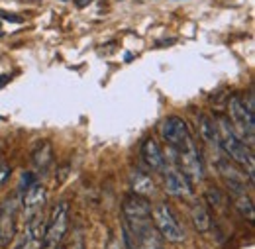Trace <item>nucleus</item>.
Returning a JSON list of instances; mask_svg holds the SVG:
<instances>
[{
	"mask_svg": "<svg viewBox=\"0 0 255 249\" xmlns=\"http://www.w3.org/2000/svg\"><path fill=\"white\" fill-rule=\"evenodd\" d=\"M218 127V141L220 147L226 151V155L230 157L236 165H240L242 169H248V179L254 183V151L250 145H246V141L234 131V127L230 124L228 116H218L216 120Z\"/></svg>",
	"mask_w": 255,
	"mask_h": 249,
	"instance_id": "nucleus-1",
	"label": "nucleus"
},
{
	"mask_svg": "<svg viewBox=\"0 0 255 249\" xmlns=\"http://www.w3.org/2000/svg\"><path fill=\"white\" fill-rule=\"evenodd\" d=\"M129 187H131V192H133V194L143 196V198H147V196H151V194L155 192V183H153V179H151L147 173H143L141 169H133V171H131V175H129Z\"/></svg>",
	"mask_w": 255,
	"mask_h": 249,
	"instance_id": "nucleus-12",
	"label": "nucleus"
},
{
	"mask_svg": "<svg viewBox=\"0 0 255 249\" xmlns=\"http://www.w3.org/2000/svg\"><path fill=\"white\" fill-rule=\"evenodd\" d=\"M51 161H53V151H51V145H49L47 141L39 143V145H37V149L33 151V155H32L33 167H35L37 171L45 173V171H47V167L51 165Z\"/></svg>",
	"mask_w": 255,
	"mask_h": 249,
	"instance_id": "nucleus-15",
	"label": "nucleus"
},
{
	"mask_svg": "<svg viewBox=\"0 0 255 249\" xmlns=\"http://www.w3.org/2000/svg\"><path fill=\"white\" fill-rule=\"evenodd\" d=\"M151 218H153V226L159 232V236L169 242V244H181L185 240V232L181 228V224L177 222V216L173 214L171 206L167 202H159L155 204V208L151 210Z\"/></svg>",
	"mask_w": 255,
	"mask_h": 249,
	"instance_id": "nucleus-3",
	"label": "nucleus"
},
{
	"mask_svg": "<svg viewBox=\"0 0 255 249\" xmlns=\"http://www.w3.org/2000/svg\"><path fill=\"white\" fill-rule=\"evenodd\" d=\"M191 218H192V226H194L200 234H204V232H208V230L212 228V218H210L208 208H206L204 202H194V204H192Z\"/></svg>",
	"mask_w": 255,
	"mask_h": 249,
	"instance_id": "nucleus-13",
	"label": "nucleus"
},
{
	"mask_svg": "<svg viewBox=\"0 0 255 249\" xmlns=\"http://www.w3.org/2000/svg\"><path fill=\"white\" fill-rule=\"evenodd\" d=\"M177 151V163H179V171H183L191 183H200L204 179V165L200 159V151L196 149L194 141L189 145L175 149Z\"/></svg>",
	"mask_w": 255,
	"mask_h": 249,
	"instance_id": "nucleus-6",
	"label": "nucleus"
},
{
	"mask_svg": "<svg viewBox=\"0 0 255 249\" xmlns=\"http://www.w3.org/2000/svg\"><path fill=\"white\" fill-rule=\"evenodd\" d=\"M159 133L161 137L173 147V149H181L185 145H189L192 141V135H191V129L187 122L179 116H169L161 122L159 127Z\"/></svg>",
	"mask_w": 255,
	"mask_h": 249,
	"instance_id": "nucleus-5",
	"label": "nucleus"
},
{
	"mask_svg": "<svg viewBox=\"0 0 255 249\" xmlns=\"http://www.w3.org/2000/svg\"><path fill=\"white\" fill-rule=\"evenodd\" d=\"M198 131H200V137L208 143V145H220L218 141V127L216 122L204 114L198 116Z\"/></svg>",
	"mask_w": 255,
	"mask_h": 249,
	"instance_id": "nucleus-14",
	"label": "nucleus"
},
{
	"mask_svg": "<svg viewBox=\"0 0 255 249\" xmlns=\"http://www.w3.org/2000/svg\"><path fill=\"white\" fill-rule=\"evenodd\" d=\"M228 120H232L230 124L234 127V131L246 141V137L250 141H254V133H255V118H254V110L248 106V102L240 96V94H234L230 100H228Z\"/></svg>",
	"mask_w": 255,
	"mask_h": 249,
	"instance_id": "nucleus-2",
	"label": "nucleus"
},
{
	"mask_svg": "<svg viewBox=\"0 0 255 249\" xmlns=\"http://www.w3.org/2000/svg\"><path fill=\"white\" fill-rule=\"evenodd\" d=\"M122 214H124V222L147 220V218H151V204H149L147 198H143V196L129 194V196L124 198Z\"/></svg>",
	"mask_w": 255,
	"mask_h": 249,
	"instance_id": "nucleus-9",
	"label": "nucleus"
},
{
	"mask_svg": "<svg viewBox=\"0 0 255 249\" xmlns=\"http://www.w3.org/2000/svg\"><path fill=\"white\" fill-rule=\"evenodd\" d=\"M77 4H79V8H85L87 4H91V0H77Z\"/></svg>",
	"mask_w": 255,
	"mask_h": 249,
	"instance_id": "nucleus-20",
	"label": "nucleus"
},
{
	"mask_svg": "<svg viewBox=\"0 0 255 249\" xmlns=\"http://www.w3.org/2000/svg\"><path fill=\"white\" fill-rule=\"evenodd\" d=\"M16 220H18V202L8 198L0 206V248H8L16 238Z\"/></svg>",
	"mask_w": 255,
	"mask_h": 249,
	"instance_id": "nucleus-7",
	"label": "nucleus"
},
{
	"mask_svg": "<svg viewBox=\"0 0 255 249\" xmlns=\"http://www.w3.org/2000/svg\"><path fill=\"white\" fill-rule=\"evenodd\" d=\"M206 200L210 202V206H222V194H220V190L214 187L208 188V192H206Z\"/></svg>",
	"mask_w": 255,
	"mask_h": 249,
	"instance_id": "nucleus-17",
	"label": "nucleus"
},
{
	"mask_svg": "<svg viewBox=\"0 0 255 249\" xmlns=\"http://www.w3.org/2000/svg\"><path fill=\"white\" fill-rule=\"evenodd\" d=\"M45 202H47V190L41 183H32L30 187H26L22 196V210L26 220L32 218L37 212H43Z\"/></svg>",
	"mask_w": 255,
	"mask_h": 249,
	"instance_id": "nucleus-8",
	"label": "nucleus"
},
{
	"mask_svg": "<svg viewBox=\"0 0 255 249\" xmlns=\"http://www.w3.org/2000/svg\"><path fill=\"white\" fill-rule=\"evenodd\" d=\"M234 198H236V208H238V212H240L244 218L248 220V222H254L255 212H254V202H252V198H250L246 192L236 194Z\"/></svg>",
	"mask_w": 255,
	"mask_h": 249,
	"instance_id": "nucleus-16",
	"label": "nucleus"
},
{
	"mask_svg": "<svg viewBox=\"0 0 255 249\" xmlns=\"http://www.w3.org/2000/svg\"><path fill=\"white\" fill-rule=\"evenodd\" d=\"M10 175V169L6 167V165H0V183L2 181H6V177Z\"/></svg>",
	"mask_w": 255,
	"mask_h": 249,
	"instance_id": "nucleus-19",
	"label": "nucleus"
},
{
	"mask_svg": "<svg viewBox=\"0 0 255 249\" xmlns=\"http://www.w3.org/2000/svg\"><path fill=\"white\" fill-rule=\"evenodd\" d=\"M108 249H120V246H116L114 242H110V246H108Z\"/></svg>",
	"mask_w": 255,
	"mask_h": 249,
	"instance_id": "nucleus-21",
	"label": "nucleus"
},
{
	"mask_svg": "<svg viewBox=\"0 0 255 249\" xmlns=\"http://www.w3.org/2000/svg\"><path fill=\"white\" fill-rule=\"evenodd\" d=\"M69 228V204L67 202H57L51 210V216L45 224V234H43V249L57 248L63 242L65 234Z\"/></svg>",
	"mask_w": 255,
	"mask_h": 249,
	"instance_id": "nucleus-4",
	"label": "nucleus"
},
{
	"mask_svg": "<svg viewBox=\"0 0 255 249\" xmlns=\"http://www.w3.org/2000/svg\"><path fill=\"white\" fill-rule=\"evenodd\" d=\"M141 159L145 161V165L153 171H165V157H163V151L161 147L157 145V141L153 137L145 139L141 143Z\"/></svg>",
	"mask_w": 255,
	"mask_h": 249,
	"instance_id": "nucleus-11",
	"label": "nucleus"
},
{
	"mask_svg": "<svg viewBox=\"0 0 255 249\" xmlns=\"http://www.w3.org/2000/svg\"><path fill=\"white\" fill-rule=\"evenodd\" d=\"M165 192H167L169 196H177V198L191 196L192 183L189 181V177H187L183 171L171 169V171H167V175H165Z\"/></svg>",
	"mask_w": 255,
	"mask_h": 249,
	"instance_id": "nucleus-10",
	"label": "nucleus"
},
{
	"mask_svg": "<svg viewBox=\"0 0 255 249\" xmlns=\"http://www.w3.org/2000/svg\"><path fill=\"white\" fill-rule=\"evenodd\" d=\"M0 16H2L4 20H8V22H16V24H22V18H20V16H16V14H8V12H0Z\"/></svg>",
	"mask_w": 255,
	"mask_h": 249,
	"instance_id": "nucleus-18",
	"label": "nucleus"
}]
</instances>
